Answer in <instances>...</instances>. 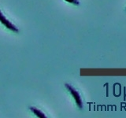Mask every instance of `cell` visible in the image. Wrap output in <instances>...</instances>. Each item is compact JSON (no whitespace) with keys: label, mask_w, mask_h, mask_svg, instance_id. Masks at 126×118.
Returning a JSON list of instances; mask_svg holds the SVG:
<instances>
[{"label":"cell","mask_w":126,"mask_h":118,"mask_svg":"<svg viewBox=\"0 0 126 118\" xmlns=\"http://www.w3.org/2000/svg\"><path fill=\"white\" fill-rule=\"evenodd\" d=\"M65 86L67 88V90L69 91V93L71 94V95L73 96V99L75 100V102H76L77 105L78 106V108L83 109V102H82L81 97L80 95V94H79V92L73 88V87H72L69 84H65Z\"/></svg>","instance_id":"6da1fadb"},{"label":"cell","mask_w":126,"mask_h":118,"mask_svg":"<svg viewBox=\"0 0 126 118\" xmlns=\"http://www.w3.org/2000/svg\"><path fill=\"white\" fill-rule=\"evenodd\" d=\"M0 22H1L2 25L9 30L13 31H14V32H18L19 31L17 28L16 27L13 23H11L9 20H8L5 16L3 15V14L2 13L1 10H0Z\"/></svg>","instance_id":"7a4b0ae2"},{"label":"cell","mask_w":126,"mask_h":118,"mask_svg":"<svg viewBox=\"0 0 126 118\" xmlns=\"http://www.w3.org/2000/svg\"><path fill=\"white\" fill-rule=\"evenodd\" d=\"M29 109H30L31 111L32 112L36 117H38L39 118H46L47 117L46 115H45V113H43L40 109H39L35 108V107H32H32H30Z\"/></svg>","instance_id":"3957f363"},{"label":"cell","mask_w":126,"mask_h":118,"mask_svg":"<svg viewBox=\"0 0 126 118\" xmlns=\"http://www.w3.org/2000/svg\"><path fill=\"white\" fill-rule=\"evenodd\" d=\"M65 1L68 2L69 3H72L73 5H79V4H80V2H79L78 0H65Z\"/></svg>","instance_id":"277c9868"}]
</instances>
